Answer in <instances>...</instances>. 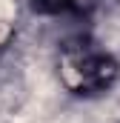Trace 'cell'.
<instances>
[{
	"label": "cell",
	"instance_id": "6da1fadb",
	"mask_svg": "<svg viewBox=\"0 0 120 123\" xmlns=\"http://www.w3.org/2000/svg\"><path fill=\"white\" fill-rule=\"evenodd\" d=\"M117 60L109 52L91 49V46H77L72 52H66V57L60 63V77L69 86V92L74 94H103L112 89V83L117 80Z\"/></svg>",
	"mask_w": 120,
	"mask_h": 123
},
{
	"label": "cell",
	"instance_id": "7a4b0ae2",
	"mask_svg": "<svg viewBox=\"0 0 120 123\" xmlns=\"http://www.w3.org/2000/svg\"><path fill=\"white\" fill-rule=\"evenodd\" d=\"M31 12L43 14V17H57V14H69L80 6V0H29Z\"/></svg>",
	"mask_w": 120,
	"mask_h": 123
}]
</instances>
